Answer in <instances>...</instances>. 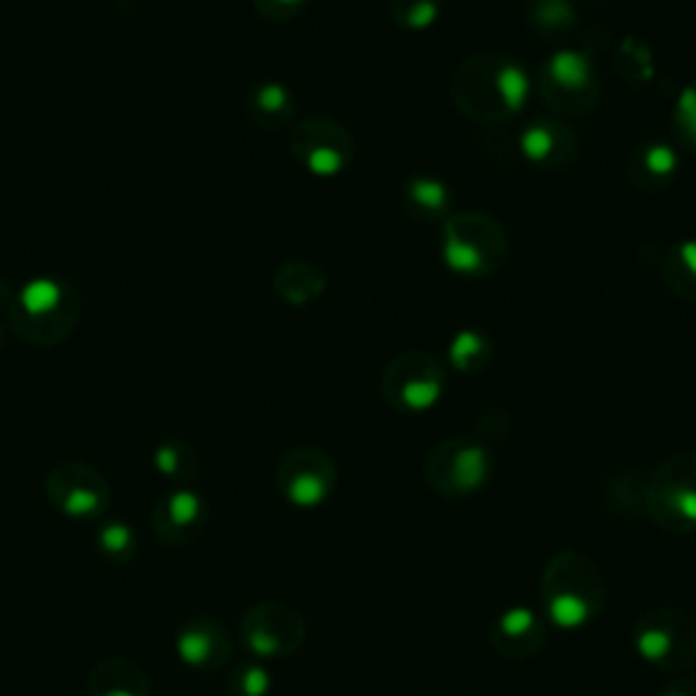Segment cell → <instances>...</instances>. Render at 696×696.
Instances as JSON below:
<instances>
[{
	"mask_svg": "<svg viewBox=\"0 0 696 696\" xmlns=\"http://www.w3.org/2000/svg\"><path fill=\"white\" fill-rule=\"evenodd\" d=\"M452 96L465 115L495 123L525 109L531 96V77L517 60L479 55L457 71Z\"/></svg>",
	"mask_w": 696,
	"mask_h": 696,
	"instance_id": "obj_1",
	"label": "cell"
},
{
	"mask_svg": "<svg viewBox=\"0 0 696 696\" xmlns=\"http://www.w3.org/2000/svg\"><path fill=\"white\" fill-rule=\"evenodd\" d=\"M79 305V294L68 281L36 278L11 297L6 313L22 340L33 346H55L74 332Z\"/></svg>",
	"mask_w": 696,
	"mask_h": 696,
	"instance_id": "obj_2",
	"label": "cell"
},
{
	"mask_svg": "<svg viewBox=\"0 0 696 696\" xmlns=\"http://www.w3.org/2000/svg\"><path fill=\"white\" fill-rule=\"evenodd\" d=\"M542 593L547 615L563 631H580L601 612L599 571L574 550H563L552 558Z\"/></svg>",
	"mask_w": 696,
	"mask_h": 696,
	"instance_id": "obj_3",
	"label": "cell"
},
{
	"mask_svg": "<svg viewBox=\"0 0 696 696\" xmlns=\"http://www.w3.org/2000/svg\"><path fill=\"white\" fill-rule=\"evenodd\" d=\"M441 256L446 270L463 278L493 275L506 259V234L482 213L449 215L441 237Z\"/></svg>",
	"mask_w": 696,
	"mask_h": 696,
	"instance_id": "obj_4",
	"label": "cell"
},
{
	"mask_svg": "<svg viewBox=\"0 0 696 696\" xmlns=\"http://www.w3.org/2000/svg\"><path fill=\"white\" fill-rule=\"evenodd\" d=\"M634 648L653 667L677 672L696 658V620L683 609H650L637 623Z\"/></svg>",
	"mask_w": 696,
	"mask_h": 696,
	"instance_id": "obj_5",
	"label": "cell"
},
{
	"mask_svg": "<svg viewBox=\"0 0 696 696\" xmlns=\"http://www.w3.org/2000/svg\"><path fill=\"white\" fill-rule=\"evenodd\" d=\"M381 392L397 411L422 414L438 406L446 392V370L430 354L408 351L387 365L381 378Z\"/></svg>",
	"mask_w": 696,
	"mask_h": 696,
	"instance_id": "obj_6",
	"label": "cell"
},
{
	"mask_svg": "<svg viewBox=\"0 0 696 696\" xmlns=\"http://www.w3.org/2000/svg\"><path fill=\"white\" fill-rule=\"evenodd\" d=\"M544 101L563 115H582L599 98V74L588 52L558 49L539 74Z\"/></svg>",
	"mask_w": 696,
	"mask_h": 696,
	"instance_id": "obj_7",
	"label": "cell"
},
{
	"mask_svg": "<svg viewBox=\"0 0 696 696\" xmlns=\"http://www.w3.org/2000/svg\"><path fill=\"white\" fill-rule=\"evenodd\" d=\"M653 520L672 533L696 531V457L677 455L658 468L648 487Z\"/></svg>",
	"mask_w": 696,
	"mask_h": 696,
	"instance_id": "obj_8",
	"label": "cell"
},
{
	"mask_svg": "<svg viewBox=\"0 0 696 696\" xmlns=\"http://www.w3.org/2000/svg\"><path fill=\"white\" fill-rule=\"evenodd\" d=\"M493 460L487 446L474 438H452L435 449L425 465L427 484L435 493L449 498H463L487 484Z\"/></svg>",
	"mask_w": 696,
	"mask_h": 696,
	"instance_id": "obj_9",
	"label": "cell"
},
{
	"mask_svg": "<svg viewBox=\"0 0 696 696\" xmlns=\"http://www.w3.org/2000/svg\"><path fill=\"white\" fill-rule=\"evenodd\" d=\"M291 153L297 155L310 174L316 177H335L346 169L354 155L357 145L354 136L348 134L346 126L329 117H310L302 120L291 131Z\"/></svg>",
	"mask_w": 696,
	"mask_h": 696,
	"instance_id": "obj_10",
	"label": "cell"
},
{
	"mask_svg": "<svg viewBox=\"0 0 696 696\" xmlns=\"http://www.w3.org/2000/svg\"><path fill=\"white\" fill-rule=\"evenodd\" d=\"M338 471L319 449H294L281 465V487L294 506L313 509L332 495Z\"/></svg>",
	"mask_w": 696,
	"mask_h": 696,
	"instance_id": "obj_11",
	"label": "cell"
},
{
	"mask_svg": "<svg viewBox=\"0 0 696 696\" xmlns=\"http://www.w3.org/2000/svg\"><path fill=\"white\" fill-rule=\"evenodd\" d=\"M520 150L531 164L552 169L558 164H569L571 155H574V136L563 123L539 117L522 131Z\"/></svg>",
	"mask_w": 696,
	"mask_h": 696,
	"instance_id": "obj_12",
	"label": "cell"
},
{
	"mask_svg": "<svg viewBox=\"0 0 696 696\" xmlns=\"http://www.w3.org/2000/svg\"><path fill=\"white\" fill-rule=\"evenodd\" d=\"M493 639L509 656H531V653H539L544 645V626L533 609L512 607L495 623Z\"/></svg>",
	"mask_w": 696,
	"mask_h": 696,
	"instance_id": "obj_13",
	"label": "cell"
},
{
	"mask_svg": "<svg viewBox=\"0 0 696 696\" xmlns=\"http://www.w3.org/2000/svg\"><path fill=\"white\" fill-rule=\"evenodd\" d=\"M680 169V155L672 145L664 142H648L634 150L629 161V177L637 188L648 191H661L675 180Z\"/></svg>",
	"mask_w": 696,
	"mask_h": 696,
	"instance_id": "obj_14",
	"label": "cell"
},
{
	"mask_svg": "<svg viewBox=\"0 0 696 696\" xmlns=\"http://www.w3.org/2000/svg\"><path fill=\"white\" fill-rule=\"evenodd\" d=\"M248 117L261 128H283L289 126L297 112V101L291 90L281 82H261L248 93L245 101Z\"/></svg>",
	"mask_w": 696,
	"mask_h": 696,
	"instance_id": "obj_15",
	"label": "cell"
},
{
	"mask_svg": "<svg viewBox=\"0 0 696 696\" xmlns=\"http://www.w3.org/2000/svg\"><path fill=\"white\" fill-rule=\"evenodd\" d=\"M272 286H275L281 300L291 302V305H305V302L319 300L321 294H324L327 278L310 261H289V264H283L281 270L275 272Z\"/></svg>",
	"mask_w": 696,
	"mask_h": 696,
	"instance_id": "obj_16",
	"label": "cell"
},
{
	"mask_svg": "<svg viewBox=\"0 0 696 696\" xmlns=\"http://www.w3.org/2000/svg\"><path fill=\"white\" fill-rule=\"evenodd\" d=\"M403 199H406V210L419 221H435L444 218L452 202L449 185L444 180L435 177H414L411 183L403 188Z\"/></svg>",
	"mask_w": 696,
	"mask_h": 696,
	"instance_id": "obj_17",
	"label": "cell"
},
{
	"mask_svg": "<svg viewBox=\"0 0 696 696\" xmlns=\"http://www.w3.org/2000/svg\"><path fill=\"white\" fill-rule=\"evenodd\" d=\"M661 275L677 297L696 302V240L677 242L664 253Z\"/></svg>",
	"mask_w": 696,
	"mask_h": 696,
	"instance_id": "obj_18",
	"label": "cell"
},
{
	"mask_svg": "<svg viewBox=\"0 0 696 696\" xmlns=\"http://www.w3.org/2000/svg\"><path fill=\"white\" fill-rule=\"evenodd\" d=\"M446 354H449V365L455 370H460V373H476L493 357V343H490V338L484 332L463 329V332H457L455 338H452Z\"/></svg>",
	"mask_w": 696,
	"mask_h": 696,
	"instance_id": "obj_19",
	"label": "cell"
},
{
	"mask_svg": "<svg viewBox=\"0 0 696 696\" xmlns=\"http://www.w3.org/2000/svg\"><path fill=\"white\" fill-rule=\"evenodd\" d=\"M441 14V0H392V17L400 28L427 30Z\"/></svg>",
	"mask_w": 696,
	"mask_h": 696,
	"instance_id": "obj_20",
	"label": "cell"
},
{
	"mask_svg": "<svg viewBox=\"0 0 696 696\" xmlns=\"http://www.w3.org/2000/svg\"><path fill=\"white\" fill-rule=\"evenodd\" d=\"M533 25L539 30H569L574 25V9L569 0H533Z\"/></svg>",
	"mask_w": 696,
	"mask_h": 696,
	"instance_id": "obj_21",
	"label": "cell"
},
{
	"mask_svg": "<svg viewBox=\"0 0 696 696\" xmlns=\"http://www.w3.org/2000/svg\"><path fill=\"white\" fill-rule=\"evenodd\" d=\"M675 134L683 145L696 150V82H691L677 98Z\"/></svg>",
	"mask_w": 696,
	"mask_h": 696,
	"instance_id": "obj_22",
	"label": "cell"
},
{
	"mask_svg": "<svg viewBox=\"0 0 696 696\" xmlns=\"http://www.w3.org/2000/svg\"><path fill=\"white\" fill-rule=\"evenodd\" d=\"M177 648H180L183 661L194 664V667H202V664H207L215 656V637L210 631L191 629L180 637Z\"/></svg>",
	"mask_w": 696,
	"mask_h": 696,
	"instance_id": "obj_23",
	"label": "cell"
},
{
	"mask_svg": "<svg viewBox=\"0 0 696 696\" xmlns=\"http://www.w3.org/2000/svg\"><path fill=\"white\" fill-rule=\"evenodd\" d=\"M63 512H68L71 517H85V514H93L101 509V495L90 487V484H77L71 487L68 493H63Z\"/></svg>",
	"mask_w": 696,
	"mask_h": 696,
	"instance_id": "obj_24",
	"label": "cell"
},
{
	"mask_svg": "<svg viewBox=\"0 0 696 696\" xmlns=\"http://www.w3.org/2000/svg\"><path fill=\"white\" fill-rule=\"evenodd\" d=\"M253 3H256V9H259L264 20L286 22L291 17H297L305 9L308 0H253Z\"/></svg>",
	"mask_w": 696,
	"mask_h": 696,
	"instance_id": "obj_25",
	"label": "cell"
},
{
	"mask_svg": "<svg viewBox=\"0 0 696 696\" xmlns=\"http://www.w3.org/2000/svg\"><path fill=\"white\" fill-rule=\"evenodd\" d=\"M199 495L188 493V490H183V493H174L172 498H169V509H172V520L177 522V525H191V522L199 517Z\"/></svg>",
	"mask_w": 696,
	"mask_h": 696,
	"instance_id": "obj_26",
	"label": "cell"
},
{
	"mask_svg": "<svg viewBox=\"0 0 696 696\" xmlns=\"http://www.w3.org/2000/svg\"><path fill=\"white\" fill-rule=\"evenodd\" d=\"M242 694L245 696H264L270 688V677L259 667H251L242 672Z\"/></svg>",
	"mask_w": 696,
	"mask_h": 696,
	"instance_id": "obj_27",
	"label": "cell"
},
{
	"mask_svg": "<svg viewBox=\"0 0 696 696\" xmlns=\"http://www.w3.org/2000/svg\"><path fill=\"white\" fill-rule=\"evenodd\" d=\"M101 542H104V550L120 552L131 544V533H128L126 525H109V528H104V533H101Z\"/></svg>",
	"mask_w": 696,
	"mask_h": 696,
	"instance_id": "obj_28",
	"label": "cell"
},
{
	"mask_svg": "<svg viewBox=\"0 0 696 696\" xmlns=\"http://www.w3.org/2000/svg\"><path fill=\"white\" fill-rule=\"evenodd\" d=\"M661 696H696V686L691 680H686V677H675V680H669L667 686H664Z\"/></svg>",
	"mask_w": 696,
	"mask_h": 696,
	"instance_id": "obj_29",
	"label": "cell"
},
{
	"mask_svg": "<svg viewBox=\"0 0 696 696\" xmlns=\"http://www.w3.org/2000/svg\"><path fill=\"white\" fill-rule=\"evenodd\" d=\"M0 343H3V329H0Z\"/></svg>",
	"mask_w": 696,
	"mask_h": 696,
	"instance_id": "obj_30",
	"label": "cell"
}]
</instances>
